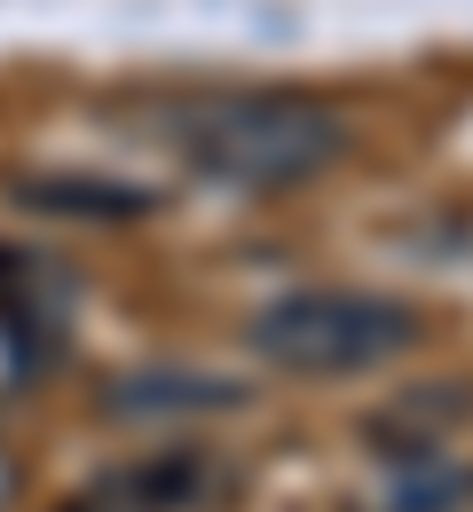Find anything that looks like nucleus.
I'll list each match as a JSON object with an SVG mask.
<instances>
[{
  "mask_svg": "<svg viewBox=\"0 0 473 512\" xmlns=\"http://www.w3.org/2000/svg\"><path fill=\"white\" fill-rule=\"evenodd\" d=\"M253 355L292 379H347L379 371L418 347V308L387 292H284L245 323Z\"/></svg>",
  "mask_w": 473,
  "mask_h": 512,
  "instance_id": "nucleus-2",
  "label": "nucleus"
},
{
  "mask_svg": "<svg viewBox=\"0 0 473 512\" xmlns=\"http://www.w3.org/2000/svg\"><path fill=\"white\" fill-rule=\"evenodd\" d=\"M245 386L205 379V371H119L103 386L111 418H190V410H237Z\"/></svg>",
  "mask_w": 473,
  "mask_h": 512,
  "instance_id": "nucleus-3",
  "label": "nucleus"
},
{
  "mask_svg": "<svg viewBox=\"0 0 473 512\" xmlns=\"http://www.w3.org/2000/svg\"><path fill=\"white\" fill-rule=\"evenodd\" d=\"M24 205H40V213H79V221H142V213H158V190H127V182H64V174H40V182H24Z\"/></svg>",
  "mask_w": 473,
  "mask_h": 512,
  "instance_id": "nucleus-4",
  "label": "nucleus"
},
{
  "mask_svg": "<svg viewBox=\"0 0 473 512\" xmlns=\"http://www.w3.org/2000/svg\"><path fill=\"white\" fill-rule=\"evenodd\" d=\"M166 142L190 158V174L221 190H300L324 166L347 158L355 127L316 95H284V87H229V95H190L166 103Z\"/></svg>",
  "mask_w": 473,
  "mask_h": 512,
  "instance_id": "nucleus-1",
  "label": "nucleus"
},
{
  "mask_svg": "<svg viewBox=\"0 0 473 512\" xmlns=\"http://www.w3.org/2000/svg\"><path fill=\"white\" fill-rule=\"evenodd\" d=\"M466 505H473V473L434 457V449H418L410 473L387 489V512H466Z\"/></svg>",
  "mask_w": 473,
  "mask_h": 512,
  "instance_id": "nucleus-5",
  "label": "nucleus"
}]
</instances>
